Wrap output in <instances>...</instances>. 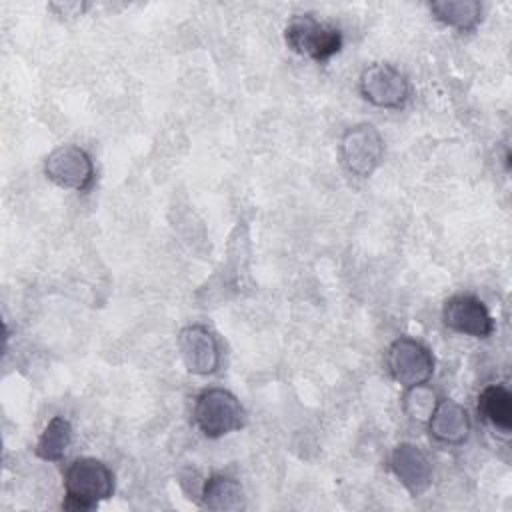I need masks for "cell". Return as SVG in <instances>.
Here are the masks:
<instances>
[{
	"mask_svg": "<svg viewBox=\"0 0 512 512\" xmlns=\"http://www.w3.org/2000/svg\"><path fill=\"white\" fill-rule=\"evenodd\" d=\"M390 468L412 496H422L432 484V464L414 444L396 446L390 456Z\"/></svg>",
	"mask_w": 512,
	"mask_h": 512,
	"instance_id": "cell-10",
	"label": "cell"
},
{
	"mask_svg": "<svg viewBox=\"0 0 512 512\" xmlns=\"http://www.w3.org/2000/svg\"><path fill=\"white\" fill-rule=\"evenodd\" d=\"M284 42L292 52L324 62L340 52L342 32L332 24L316 20L312 14H296L284 28Z\"/></svg>",
	"mask_w": 512,
	"mask_h": 512,
	"instance_id": "cell-3",
	"label": "cell"
},
{
	"mask_svg": "<svg viewBox=\"0 0 512 512\" xmlns=\"http://www.w3.org/2000/svg\"><path fill=\"white\" fill-rule=\"evenodd\" d=\"M178 350L188 372L198 376L214 374L220 366V344L204 324H190L178 334Z\"/></svg>",
	"mask_w": 512,
	"mask_h": 512,
	"instance_id": "cell-9",
	"label": "cell"
},
{
	"mask_svg": "<svg viewBox=\"0 0 512 512\" xmlns=\"http://www.w3.org/2000/svg\"><path fill=\"white\" fill-rule=\"evenodd\" d=\"M436 404H438V396L426 384L406 388V392L402 396L404 412L416 422H428Z\"/></svg>",
	"mask_w": 512,
	"mask_h": 512,
	"instance_id": "cell-16",
	"label": "cell"
},
{
	"mask_svg": "<svg viewBox=\"0 0 512 512\" xmlns=\"http://www.w3.org/2000/svg\"><path fill=\"white\" fill-rule=\"evenodd\" d=\"M442 322L446 328L472 336L488 338L494 332V318L486 304L472 294H454L442 306Z\"/></svg>",
	"mask_w": 512,
	"mask_h": 512,
	"instance_id": "cell-8",
	"label": "cell"
},
{
	"mask_svg": "<svg viewBox=\"0 0 512 512\" xmlns=\"http://www.w3.org/2000/svg\"><path fill=\"white\" fill-rule=\"evenodd\" d=\"M200 498H202V506L210 510H242L244 508V490L240 482L224 474H214L208 480H204Z\"/></svg>",
	"mask_w": 512,
	"mask_h": 512,
	"instance_id": "cell-13",
	"label": "cell"
},
{
	"mask_svg": "<svg viewBox=\"0 0 512 512\" xmlns=\"http://www.w3.org/2000/svg\"><path fill=\"white\" fill-rule=\"evenodd\" d=\"M426 424H428V430L434 440H438L442 444H452V446L464 444L468 440L470 428H472L466 408L450 398L438 400V404Z\"/></svg>",
	"mask_w": 512,
	"mask_h": 512,
	"instance_id": "cell-11",
	"label": "cell"
},
{
	"mask_svg": "<svg viewBox=\"0 0 512 512\" xmlns=\"http://www.w3.org/2000/svg\"><path fill=\"white\" fill-rule=\"evenodd\" d=\"M44 174L60 188L86 192L94 182V164L84 148L76 144H62L46 156Z\"/></svg>",
	"mask_w": 512,
	"mask_h": 512,
	"instance_id": "cell-6",
	"label": "cell"
},
{
	"mask_svg": "<svg viewBox=\"0 0 512 512\" xmlns=\"http://www.w3.org/2000/svg\"><path fill=\"white\" fill-rule=\"evenodd\" d=\"M390 376L404 388L426 384L434 374L436 360L428 346L410 336L396 338L386 352Z\"/></svg>",
	"mask_w": 512,
	"mask_h": 512,
	"instance_id": "cell-4",
	"label": "cell"
},
{
	"mask_svg": "<svg viewBox=\"0 0 512 512\" xmlns=\"http://www.w3.org/2000/svg\"><path fill=\"white\" fill-rule=\"evenodd\" d=\"M360 94L378 108H402L408 100L410 86L406 76L388 62H376L362 70L358 82Z\"/></svg>",
	"mask_w": 512,
	"mask_h": 512,
	"instance_id": "cell-7",
	"label": "cell"
},
{
	"mask_svg": "<svg viewBox=\"0 0 512 512\" xmlns=\"http://www.w3.org/2000/svg\"><path fill=\"white\" fill-rule=\"evenodd\" d=\"M72 442V424L64 416H54L42 430L34 452L40 460L58 462L64 458Z\"/></svg>",
	"mask_w": 512,
	"mask_h": 512,
	"instance_id": "cell-15",
	"label": "cell"
},
{
	"mask_svg": "<svg viewBox=\"0 0 512 512\" xmlns=\"http://www.w3.org/2000/svg\"><path fill=\"white\" fill-rule=\"evenodd\" d=\"M478 412L486 424L504 436L512 428V394L502 384H490L478 394Z\"/></svg>",
	"mask_w": 512,
	"mask_h": 512,
	"instance_id": "cell-12",
	"label": "cell"
},
{
	"mask_svg": "<svg viewBox=\"0 0 512 512\" xmlns=\"http://www.w3.org/2000/svg\"><path fill=\"white\" fill-rule=\"evenodd\" d=\"M246 412L226 388H206L196 396L194 422L206 438H222L244 426Z\"/></svg>",
	"mask_w": 512,
	"mask_h": 512,
	"instance_id": "cell-2",
	"label": "cell"
},
{
	"mask_svg": "<svg viewBox=\"0 0 512 512\" xmlns=\"http://www.w3.org/2000/svg\"><path fill=\"white\" fill-rule=\"evenodd\" d=\"M482 10V4L476 0H442L430 4L434 18L458 32H472L482 20Z\"/></svg>",
	"mask_w": 512,
	"mask_h": 512,
	"instance_id": "cell-14",
	"label": "cell"
},
{
	"mask_svg": "<svg viewBox=\"0 0 512 512\" xmlns=\"http://www.w3.org/2000/svg\"><path fill=\"white\" fill-rule=\"evenodd\" d=\"M384 158V140L372 124L350 126L340 138V160L358 178H370Z\"/></svg>",
	"mask_w": 512,
	"mask_h": 512,
	"instance_id": "cell-5",
	"label": "cell"
},
{
	"mask_svg": "<svg viewBox=\"0 0 512 512\" xmlns=\"http://www.w3.org/2000/svg\"><path fill=\"white\" fill-rule=\"evenodd\" d=\"M114 494V474L98 458L82 456L64 470L62 508L72 512H90Z\"/></svg>",
	"mask_w": 512,
	"mask_h": 512,
	"instance_id": "cell-1",
	"label": "cell"
}]
</instances>
